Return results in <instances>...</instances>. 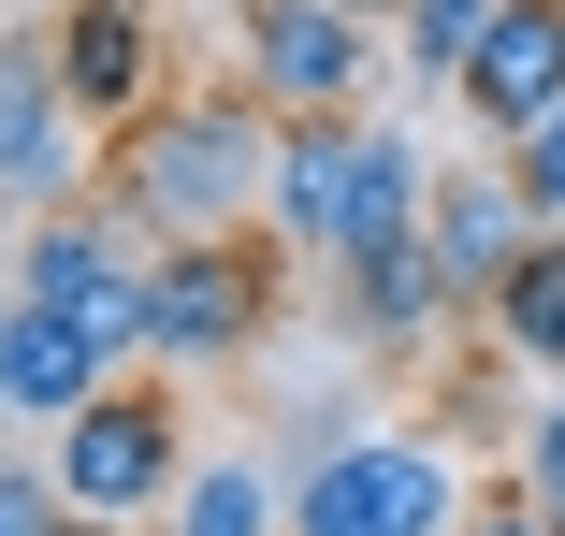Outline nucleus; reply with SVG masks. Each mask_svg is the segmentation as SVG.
I'll use <instances>...</instances> for the list:
<instances>
[{
    "label": "nucleus",
    "mask_w": 565,
    "mask_h": 536,
    "mask_svg": "<svg viewBox=\"0 0 565 536\" xmlns=\"http://www.w3.org/2000/svg\"><path fill=\"white\" fill-rule=\"evenodd\" d=\"M420 160H406V131H377V117H276V189H262V218L305 247V261H363V247H392V233H420Z\"/></svg>",
    "instance_id": "nucleus-1"
},
{
    "label": "nucleus",
    "mask_w": 565,
    "mask_h": 536,
    "mask_svg": "<svg viewBox=\"0 0 565 536\" xmlns=\"http://www.w3.org/2000/svg\"><path fill=\"white\" fill-rule=\"evenodd\" d=\"M276 189V131H262V101H146V117L117 131V218H146L160 247L174 233H233L247 203Z\"/></svg>",
    "instance_id": "nucleus-2"
},
{
    "label": "nucleus",
    "mask_w": 565,
    "mask_h": 536,
    "mask_svg": "<svg viewBox=\"0 0 565 536\" xmlns=\"http://www.w3.org/2000/svg\"><path fill=\"white\" fill-rule=\"evenodd\" d=\"M449 507H465V479L420 436H333L290 479V536H449Z\"/></svg>",
    "instance_id": "nucleus-3"
},
{
    "label": "nucleus",
    "mask_w": 565,
    "mask_h": 536,
    "mask_svg": "<svg viewBox=\"0 0 565 536\" xmlns=\"http://www.w3.org/2000/svg\"><path fill=\"white\" fill-rule=\"evenodd\" d=\"M174 436H189V420H174L160 392H117V377H102V392L58 420V464H44V479H58L73 507H102V522H146V507H174V479H189Z\"/></svg>",
    "instance_id": "nucleus-4"
},
{
    "label": "nucleus",
    "mask_w": 565,
    "mask_h": 536,
    "mask_svg": "<svg viewBox=\"0 0 565 536\" xmlns=\"http://www.w3.org/2000/svg\"><path fill=\"white\" fill-rule=\"evenodd\" d=\"M15 290L73 304L87 334L131 363V349H146V290H160V261H146L117 218H102V203H44V218H30V261H15Z\"/></svg>",
    "instance_id": "nucleus-5"
},
{
    "label": "nucleus",
    "mask_w": 565,
    "mask_h": 536,
    "mask_svg": "<svg viewBox=\"0 0 565 536\" xmlns=\"http://www.w3.org/2000/svg\"><path fill=\"white\" fill-rule=\"evenodd\" d=\"M247 73L276 117H349L377 87V15L349 0H247Z\"/></svg>",
    "instance_id": "nucleus-6"
},
{
    "label": "nucleus",
    "mask_w": 565,
    "mask_h": 536,
    "mask_svg": "<svg viewBox=\"0 0 565 536\" xmlns=\"http://www.w3.org/2000/svg\"><path fill=\"white\" fill-rule=\"evenodd\" d=\"M262 334V261L233 233H174L160 247V290H146V349L160 363H233Z\"/></svg>",
    "instance_id": "nucleus-7"
},
{
    "label": "nucleus",
    "mask_w": 565,
    "mask_h": 536,
    "mask_svg": "<svg viewBox=\"0 0 565 536\" xmlns=\"http://www.w3.org/2000/svg\"><path fill=\"white\" fill-rule=\"evenodd\" d=\"M449 101H465L493 146H522L551 101H565V0H508V15L479 30V58H465V87H449Z\"/></svg>",
    "instance_id": "nucleus-8"
},
{
    "label": "nucleus",
    "mask_w": 565,
    "mask_h": 536,
    "mask_svg": "<svg viewBox=\"0 0 565 536\" xmlns=\"http://www.w3.org/2000/svg\"><path fill=\"white\" fill-rule=\"evenodd\" d=\"M44 44H58V87H73L87 131H131L146 101H160V30H146V0H73Z\"/></svg>",
    "instance_id": "nucleus-9"
},
{
    "label": "nucleus",
    "mask_w": 565,
    "mask_h": 536,
    "mask_svg": "<svg viewBox=\"0 0 565 536\" xmlns=\"http://www.w3.org/2000/svg\"><path fill=\"white\" fill-rule=\"evenodd\" d=\"M102 377H117V349H102L73 304H44V290L0 304V420H73Z\"/></svg>",
    "instance_id": "nucleus-10"
},
{
    "label": "nucleus",
    "mask_w": 565,
    "mask_h": 536,
    "mask_svg": "<svg viewBox=\"0 0 565 536\" xmlns=\"http://www.w3.org/2000/svg\"><path fill=\"white\" fill-rule=\"evenodd\" d=\"M73 131L58 44H0V203H73Z\"/></svg>",
    "instance_id": "nucleus-11"
},
{
    "label": "nucleus",
    "mask_w": 565,
    "mask_h": 536,
    "mask_svg": "<svg viewBox=\"0 0 565 536\" xmlns=\"http://www.w3.org/2000/svg\"><path fill=\"white\" fill-rule=\"evenodd\" d=\"M333 276H349V334H363V349H420L435 319L465 304V290H449V261H435V233H392V247L333 261Z\"/></svg>",
    "instance_id": "nucleus-12"
},
{
    "label": "nucleus",
    "mask_w": 565,
    "mask_h": 536,
    "mask_svg": "<svg viewBox=\"0 0 565 536\" xmlns=\"http://www.w3.org/2000/svg\"><path fill=\"white\" fill-rule=\"evenodd\" d=\"M420 233H435L449 290H493V276L522 261V233H536V203H522V174H449V189L420 203Z\"/></svg>",
    "instance_id": "nucleus-13"
},
{
    "label": "nucleus",
    "mask_w": 565,
    "mask_h": 536,
    "mask_svg": "<svg viewBox=\"0 0 565 536\" xmlns=\"http://www.w3.org/2000/svg\"><path fill=\"white\" fill-rule=\"evenodd\" d=\"M479 304H493V334H508L536 377H565V218H536V233H522V261H508Z\"/></svg>",
    "instance_id": "nucleus-14"
},
{
    "label": "nucleus",
    "mask_w": 565,
    "mask_h": 536,
    "mask_svg": "<svg viewBox=\"0 0 565 536\" xmlns=\"http://www.w3.org/2000/svg\"><path fill=\"white\" fill-rule=\"evenodd\" d=\"M276 522H290V493H276L247 450L189 464V479H174V507H160V536H276Z\"/></svg>",
    "instance_id": "nucleus-15"
},
{
    "label": "nucleus",
    "mask_w": 565,
    "mask_h": 536,
    "mask_svg": "<svg viewBox=\"0 0 565 536\" xmlns=\"http://www.w3.org/2000/svg\"><path fill=\"white\" fill-rule=\"evenodd\" d=\"M493 15H508V0H406V15H392V73L406 87H465V58H479Z\"/></svg>",
    "instance_id": "nucleus-16"
},
{
    "label": "nucleus",
    "mask_w": 565,
    "mask_h": 536,
    "mask_svg": "<svg viewBox=\"0 0 565 536\" xmlns=\"http://www.w3.org/2000/svg\"><path fill=\"white\" fill-rule=\"evenodd\" d=\"M508 174H522V203H536V218H565V101H551V117L508 146Z\"/></svg>",
    "instance_id": "nucleus-17"
},
{
    "label": "nucleus",
    "mask_w": 565,
    "mask_h": 536,
    "mask_svg": "<svg viewBox=\"0 0 565 536\" xmlns=\"http://www.w3.org/2000/svg\"><path fill=\"white\" fill-rule=\"evenodd\" d=\"M522 493H536V507L565 522V392H551V406L522 420Z\"/></svg>",
    "instance_id": "nucleus-18"
},
{
    "label": "nucleus",
    "mask_w": 565,
    "mask_h": 536,
    "mask_svg": "<svg viewBox=\"0 0 565 536\" xmlns=\"http://www.w3.org/2000/svg\"><path fill=\"white\" fill-rule=\"evenodd\" d=\"M58 507H73L58 479H15V464H0V536H58Z\"/></svg>",
    "instance_id": "nucleus-19"
},
{
    "label": "nucleus",
    "mask_w": 565,
    "mask_h": 536,
    "mask_svg": "<svg viewBox=\"0 0 565 536\" xmlns=\"http://www.w3.org/2000/svg\"><path fill=\"white\" fill-rule=\"evenodd\" d=\"M465 536H565V522H551L536 493H493V507H465Z\"/></svg>",
    "instance_id": "nucleus-20"
},
{
    "label": "nucleus",
    "mask_w": 565,
    "mask_h": 536,
    "mask_svg": "<svg viewBox=\"0 0 565 536\" xmlns=\"http://www.w3.org/2000/svg\"><path fill=\"white\" fill-rule=\"evenodd\" d=\"M349 15H377V30H392V15H406V0H349Z\"/></svg>",
    "instance_id": "nucleus-21"
}]
</instances>
